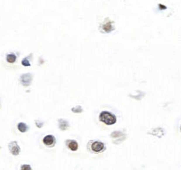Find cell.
I'll use <instances>...</instances> for the list:
<instances>
[{
  "label": "cell",
  "mask_w": 181,
  "mask_h": 170,
  "mask_svg": "<svg viewBox=\"0 0 181 170\" xmlns=\"http://www.w3.org/2000/svg\"><path fill=\"white\" fill-rule=\"evenodd\" d=\"M8 148L12 155L18 156L21 152L19 146L18 145V143L16 141H12L8 144Z\"/></svg>",
  "instance_id": "obj_2"
},
{
  "label": "cell",
  "mask_w": 181,
  "mask_h": 170,
  "mask_svg": "<svg viewBox=\"0 0 181 170\" xmlns=\"http://www.w3.org/2000/svg\"><path fill=\"white\" fill-rule=\"evenodd\" d=\"M43 141H44V144L47 146V147H53L56 143V139L52 135H46L44 138Z\"/></svg>",
  "instance_id": "obj_5"
},
{
  "label": "cell",
  "mask_w": 181,
  "mask_h": 170,
  "mask_svg": "<svg viewBox=\"0 0 181 170\" xmlns=\"http://www.w3.org/2000/svg\"><path fill=\"white\" fill-rule=\"evenodd\" d=\"M100 120H101V122L108 125H113V124L116 122V116L113 114L106 111L102 112L100 114Z\"/></svg>",
  "instance_id": "obj_1"
},
{
  "label": "cell",
  "mask_w": 181,
  "mask_h": 170,
  "mask_svg": "<svg viewBox=\"0 0 181 170\" xmlns=\"http://www.w3.org/2000/svg\"><path fill=\"white\" fill-rule=\"evenodd\" d=\"M69 123L68 122L63 119H59V127L61 130H66L69 128Z\"/></svg>",
  "instance_id": "obj_8"
},
{
  "label": "cell",
  "mask_w": 181,
  "mask_h": 170,
  "mask_svg": "<svg viewBox=\"0 0 181 170\" xmlns=\"http://www.w3.org/2000/svg\"><path fill=\"white\" fill-rule=\"evenodd\" d=\"M66 144L68 146V148L72 150V151H76L78 150V144L75 140H69L66 141Z\"/></svg>",
  "instance_id": "obj_6"
},
{
  "label": "cell",
  "mask_w": 181,
  "mask_h": 170,
  "mask_svg": "<svg viewBox=\"0 0 181 170\" xmlns=\"http://www.w3.org/2000/svg\"><path fill=\"white\" fill-rule=\"evenodd\" d=\"M17 57L15 54L12 53V54H8L7 56H6V60L8 63H14L16 61Z\"/></svg>",
  "instance_id": "obj_9"
},
{
  "label": "cell",
  "mask_w": 181,
  "mask_h": 170,
  "mask_svg": "<svg viewBox=\"0 0 181 170\" xmlns=\"http://www.w3.org/2000/svg\"><path fill=\"white\" fill-rule=\"evenodd\" d=\"M31 80H32V75H31L30 73H27V74H23V75H21V78H20L21 83L24 86H29L31 82Z\"/></svg>",
  "instance_id": "obj_4"
},
{
  "label": "cell",
  "mask_w": 181,
  "mask_h": 170,
  "mask_svg": "<svg viewBox=\"0 0 181 170\" xmlns=\"http://www.w3.org/2000/svg\"><path fill=\"white\" fill-rule=\"evenodd\" d=\"M18 129L21 132L24 133L25 132V131H27V129H28V127H27V125H25V123L21 122L18 125Z\"/></svg>",
  "instance_id": "obj_10"
},
{
  "label": "cell",
  "mask_w": 181,
  "mask_h": 170,
  "mask_svg": "<svg viewBox=\"0 0 181 170\" xmlns=\"http://www.w3.org/2000/svg\"><path fill=\"white\" fill-rule=\"evenodd\" d=\"M102 28H103V30H104L105 32H107V33L111 32V31L114 29L113 28V27L112 22L110 21L104 23V24L103 25V26H102Z\"/></svg>",
  "instance_id": "obj_7"
},
{
  "label": "cell",
  "mask_w": 181,
  "mask_h": 170,
  "mask_svg": "<svg viewBox=\"0 0 181 170\" xmlns=\"http://www.w3.org/2000/svg\"><path fill=\"white\" fill-rule=\"evenodd\" d=\"M91 148L94 153H101L105 149V146L102 142L94 141L92 143Z\"/></svg>",
  "instance_id": "obj_3"
},
{
  "label": "cell",
  "mask_w": 181,
  "mask_h": 170,
  "mask_svg": "<svg viewBox=\"0 0 181 170\" xmlns=\"http://www.w3.org/2000/svg\"><path fill=\"white\" fill-rule=\"evenodd\" d=\"M72 111L73 112H76V113H80V112H82V108L81 107V106H76V107L73 108L72 109Z\"/></svg>",
  "instance_id": "obj_11"
},
{
  "label": "cell",
  "mask_w": 181,
  "mask_h": 170,
  "mask_svg": "<svg viewBox=\"0 0 181 170\" xmlns=\"http://www.w3.org/2000/svg\"><path fill=\"white\" fill-rule=\"evenodd\" d=\"M21 63H22L24 66H31V63H29V61L27 60V58L24 59L23 60H22V62H21Z\"/></svg>",
  "instance_id": "obj_12"
},
{
  "label": "cell",
  "mask_w": 181,
  "mask_h": 170,
  "mask_svg": "<svg viewBox=\"0 0 181 170\" xmlns=\"http://www.w3.org/2000/svg\"><path fill=\"white\" fill-rule=\"evenodd\" d=\"M21 169H31V167L29 165H24L21 167Z\"/></svg>",
  "instance_id": "obj_13"
}]
</instances>
